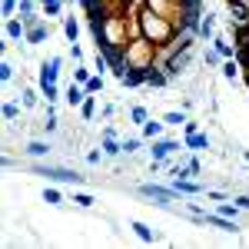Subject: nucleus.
Instances as JSON below:
<instances>
[{
    "label": "nucleus",
    "mask_w": 249,
    "mask_h": 249,
    "mask_svg": "<svg viewBox=\"0 0 249 249\" xmlns=\"http://www.w3.org/2000/svg\"><path fill=\"white\" fill-rule=\"evenodd\" d=\"M196 37H199V40H206V43H210V40L216 37V17H213V14H203V17H199Z\"/></svg>",
    "instance_id": "nucleus-11"
},
{
    "label": "nucleus",
    "mask_w": 249,
    "mask_h": 249,
    "mask_svg": "<svg viewBox=\"0 0 249 249\" xmlns=\"http://www.w3.org/2000/svg\"><path fill=\"white\" fill-rule=\"evenodd\" d=\"M3 40H10V43L27 40V23H23V17H7V23H3Z\"/></svg>",
    "instance_id": "nucleus-5"
},
{
    "label": "nucleus",
    "mask_w": 249,
    "mask_h": 249,
    "mask_svg": "<svg viewBox=\"0 0 249 249\" xmlns=\"http://www.w3.org/2000/svg\"><path fill=\"white\" fill-rule=\"evenodd\" d=\"M47 37H50V23H47V20H40V23H34V27H27V40H23V43L40 47Z\"/></svg>",
    "instance_id": "nucleus-8"
},
{
    "label": "nucleus",
    "mask_w": 249,
    "mask_h": 249,
    "mask_svg": "<svg viewBox=\"0 0 249 249\" xmlns=\"http://www.w3.org/2000/svg\"><path fill=\"white\" fill-rule=\"evenodd\" d=\"M14 77H17V70H14V67H10V63L3 60V63H0V80H3V83H10Z\"/></svg>",
    "instance_id": "nucleus-33"
},
{
    "label": "nucleus",
    "mask_w": 249,
    "mask_h": 249,
    "mask_svg": "<svg viewBox=\"0 0 249 249\" xmlns=\"http://www.w3.org/2000/svg\"><path fill=\"white\" fill-rule=\"evenodd\" d=\"M60 67H63V57H50V60H43L40 63V83H57L60 77Z\"/></svg>",
    "instance_id": "nucleus-7"
},
{
    "label": "nucleus",
    "mask_w": 249,
    "mask_h": 249,
    "mask_svg": "<svg viewBox=\"0 0 249 249\" xmlns=\"http://www.w3.org/2000/svg\"><path fill=\"white\" fill-rule=\"evenodd\" d=\"M34 170H40L43 176H50V179H57V183H80L83 176L73 170H63V166H34Z\"/></svg>",
    "instance_id": "nucleus-6"
},
{
    "label": "nucleus",
    "mask_w": 249,
    "mask_h": 249,
    "mask_svg": "<svg viewBox=\"0 0 249 249\" xmlns=\"http://www.w3.org/2000/svg\"><path fill=\"white\" fill-rule=\"evenodd\" d=\"M183 143H186V150H193V153H199V150H210L213 143H210V136L206 133H183Z\"/></svg>",
    "instance_id": "nucleus-9"
},
{
    "label": "nucleus",
    "mask_w": 249,
    "mask_h": 249,
    "mask_svg": "<svg viewBox=\"0 0 249 249\" xmlns=\"http://www.w3.org/2000/svg\"><path fill=\"white\" fill-rule=\"evenodd\" d=\"M136 17H140V30H143V37L153 40L156 47H160V53H163V50H170V43L179 37V34H183L176 23H170L166 17L153 14L150 7H143V0H140V10H136Z\"/></svg>",
    "instance_id": "nucleus-1"
},
{
    "label": "nucleus",
    "mask_w": 249,
    "mask_h": 249,
    "mask_svg": "<svg viewBox=\"0 0 249 249\" xmlns=\"http://www.w3.org/2000/svg\"><path fill=\"white\" fill-rule=\"evenodd\" d=\"M140 196H150V199H156L160 206H166V203H173V199H176V190H173V186H156V183H143V186H140Z\"/></svg>",
    "instance_id": "nucleus-4"
},
{
    "label": "nucleus",
    "mask_w": 249,
    "mask_h": 249,
    "mask_svg": "<svg viewBox=\"0 0 249 249\" xmlns=\"http://www.w3.org/2000/svg\"><path fill=\"white\" fill-rule=\"evenodd\" d=\"M70 60L73 63H83V47L80 43H70Z\"/></svg>",
    "instance_id": "nucleus-37"
},
{
    "label": "nucleus",
    "mask_w": 249,
    "mask_h": 249,
    "mask_svg": "<svg viewBox=\"0 0 249 249\" xmlns=\"http://www.w3.org/2000/svg\"><path fill=\"white\" fill-rule=\"evenodd\" d=\"M100 150L107 156H120L123 153V140H116V136H100Z\"/></svg>",
    "instance_id": "nucleus-18"
},
{
    "label": "nucleus",
    "mask_w": 249,
    "mask_h": 249,
    "mask_svg": "<svg viewBox=\"0 0 249 249\" xmlns=\"http://www.w3.org/2000/svg\"><path fill=\"white\" fill-rule=\"evenodd\" d=\"M93 113H96V96L90 93L83 100V107H80V116H83V120H93Z\"/></svg>",
    "instance_id": "nucleus-28"
},
{
    "label": "nucleus",
    "mask_w": 249,
    "mask_h": 249,
    "mask_svg": "<svg viewBox=\"0 0 249 249\" xmlns=\"http://www.w3.org/2000/svg\"><path fill=\"white\" fill-rule=\"evenodd\" d=\"M73 203H77L80 210H90V206H93L96 199H93V196H90V193H73Z\"/></svg>",
    "instance_id": "nucleus-32"
},
{
    "label": "nucleus",
    "mask_w": 249,
    "mask_h": 249,
    "mask_svg": "<svg viewBox=\"0 0 249 249\" xmlns=\"http://www.w3.org/2000/svg\"><path fill=\"white\" fill-rule=\"evenodd\" d=\"M40 10H43V17H60L63 0H40Z\"/></svg>",
    "instance_id": "nucleus-22"
},
{
    "label": "nucleus",
    "mask_w": 249,
    "mask_h": 249,
    "mask_svg": "<svg viewBox=\"0 0 249 249\" xmlns=\"http://www.w3.org/2000/svg\"><path fill=\"white\" fill-rule=\"evenodd\" d=\"M113 113H116V107H113V103H107V107L100 110V116H103V120H110V116H113Z\"/></svg>",
    "instance_id": "nucleus-40"
},
{
    "label": "nucleus",
    "mask_w": 249,
    "mask_h": 249,
    "mask_svg": "<svg viewBox=\"0 0 249 249\" xmlns=\"http://www.w3.org/2000/svg\"><path fill=\"white\" fill-rule=\"evenodd\" d=\"M243 156H246V163H249V150H246V153H243Z\"/></svg>",
    "instance_id": "nucleus-42"
},
{
    "label": "nucleus",
    "mask_w": 249,
    "mask_h": 249,
    "mask_svg": "<svg viewBox=\"0 0 249 249\" xmlns=\"http://www.w3.org/2000/svg\"><path fill=\"white\" fill-rule=\"evenodd\" d=\"M63 34H67V40L70 43H77V37H80V23L73 17H63Z\"/></svg>",
    "instance_id": "nucleus-24"
},
{
    "label": "nucleus",
    "mask_w": 249,
    "mask_h": 249,
    "mask_svg": "<svg viewBox=\"0 0 249 249\" xmlns=\"http://www.w3.org/2000/svg\"><path fill=\"white\" fill-rule=\"evenodd\" d=\"M40 93H43L47 103H57V100H60V87H57V83H40Z\"/></svg>",
    "instance_id": "nucleus-25"
},
{
    "label": "nucleus",
    "mask_w": 249,
    "mask_h": 249,
    "mask_svg": "<svg viewBox=\"0 0 249 249\" xmlns=\"http://www.w3.org/2000/svg\"><path fill=\"white\" fill-rule=\"evenodd\" d=\"M170 186L176 190V196H199V193H206L199 183H193V179H170Z\"/></svg>",
    "instance_id": "nucleus-10"
},
{
    "label": "nucleus",
    "mask_w": 249,
    "mask_h": 249,
    "mask_svg": "<svg viewBox=\"0 0 249 249\" xmlns=\"http://www.w3.org/2000/svg\"><path fill=\"white\" fill-rule=\"evenodd\" d=\"M130 120H133L136 126H143V123L150 120V110H146V107H130Z\"/></svg>",
    "instance_id": "nucleus-29"
},
{
    "label": "nucleus",
    "mask_w": 249,
    "mask_h": 249,
    "mask_svg": "<svg viewBox=\"0 0 249 249\" xmlns=\"http://www.w3.org/2000/svg\"><path fill=\"white\" fill-rule=\"evenodd\" d=\"M210 43H213V50H216V53H219L223 60H232V57H236V43H230L226 37H219V34H216Z\"/></svg>",
    "instance_id": "nucleus-15"
},
{
    "label": "nucleus",
    "mask_w": 249,
    "mask_h": 249,
    "mask_svg": "<svg viewBox=\"0 0 249 249\" xmlns=\"http://www.w3.org/2000/svg\"><path fill=\"white\" fill-rule=\"evenodd\" d=\"M146 87H153V90H163V87H170V77H166V70H163V67H153V70L146 73Z\"/></svg>",
    "instance_id": "nucleus-16"
},
{
    "label": "nucleus",
    "mask_w": 249,
    "mask_h": 249,
    "mask_svg": "<svg viewBox=\"0 0 249 249\" xmlns=\"http://www.w3.org/2000/svg\"><path fill=\"white\" fill-rule=\"evenodd\" d=\"M123 63H126V70L150 73L153 67H160V47L146 37H133L126 43V50H123Z\"/></svg>",
    "instance_id": "nucleus-2"
},
{
    "label": "nucleus",
    "mask_w": 249,
    "mask_h": 249,
    "mask_svg": "<svg viewBox=\"0 0 249 249\" xmlns=\"http://www.w3.org/2000/svg\"><path fill=\"white\" fill-rule=\"evenodd\" d=\"M219 53H216V50H203V63H206V67H216V63H219Z\"/></svg>",
    "instance_id": "nucleus-35"
},
{
    "label": "nucleus",
    "mask_w": 249,
    "mask_h": 249,
    "mask_svg": "<svg viewBox=\"0 0 249 249\" xmlns=\"http://www.w3.org/2000/svg\"><path fill=\"white\" fill-rule=\"evenodd\" d=\"M163 123L166 126H186V110H166L163 113Z\"/></svg>",
    "instance_id": "nucleus-20"
},
{
    "label": "nucleus",
    "mask_w": 249,
    "mask_h": 249,
    "mask_svg": "<svg viewBox=\"0 0 249 249\" xmlns=\"http://www.w3.org/2000/svg\"><path fill=\"white\" fill-rule=\"evenodd\" d=\"M40 87L34 90V87H23V93H20V103H23V110H34V107H40Z\"/></svg>",
    "instance_id": "nucleus-19"
},
{
    "label": "nucleus",
    "mask_w": 249,
    "mask_h": 249,
    "mask_svg": "<svg viewBox=\"0 0 249 249\" xmlns=\"http://www.w3.org/2000/svg\"><path fill=\"white\" fill-rule=\"evenodd\" d=\"M20 107H23V103H20ZM20 107L14 103V100H7V103H3V110H0V113H3V120H7V123H14V120L20 116Z\"/></svg>",
    "instance_id": "nucleus-27"
},
{
    "label": "nucleus",
    "mask_w": 249,
    "mask_h": 249,
    "mask_svg": "<svg viewBox=\"0 0 249 249\" xmlns=\"http://www.w3.org/2000/svg\"><path fill=\"white\" fill-rule=\"evenodd\" d=\"M103 150H87V163H90V166H100V160H103Z\"/></svg>",
    "instance_id": "nucleus-36"
},
{
    "label": "nucleus",
    "mask_w": 249,
    "mask_h": 249,
    "mask_svg": "<svg viewBox=\"0 0 249 249\" xmlns=\"http://www.w3.org/2000/svg\"><path fill=\"white\" fill-rule=\"evenodd\" d=\"M63 3H70V0H63Z\"/></svg>",
    "instance_id": "nucleus-43"
},
{
    "label": "nucleus",
    "mask_w": 249,
    "mask_h": 249,
    "mask_svg": "<svg viewBox=\"0 0 249 249\" xmlns=\"http://www.w3.org/2000/svg\"><path fill=\"white\" fill-rule=\"evenodd\" d=\"M206 199H213V203H223V199H230L223 190H206Z\"/></svg>",
    "instance_id": "nucleus-38"
},
{
    "label": "nucleus",
    "mask_w": 249,
    "mask_h": 249,
    "mask_svg": "<svg viewBox=\"0 0 249 249\" xmlns=\"http://www.w3.org/2000/svg\"><path fill=\"white\" fill-rule=\"evenodd\" d=\"M232 203H236L243 213H249V196H232Z\"/></svg>",
    "instance_id": "nucleus-39"
},
{
    "label": "nucleus",
    "mask_w": 249,
    "mask_h": 249,
    "mask_svg": "<svg viewBox=\"0 0 249 249\" xmlns=\"http://www.w3.org/2000/svg\"><path fill=\"white\" fill-rule=\"evenodd\" d=\"M50 150H53V146H50V143H43V140H30V143L23 146V153L30 156V160H47Z\"/></svg>",
    "instance_id": "nucleus-12"
},
{
    "label": "nucleus",
    "mask_w": 249,
    "mask_h": 249,
    "mask_svg": "<svg viewBox=\"0 0 249 249\" xmlns=\"http://www.w3.org/2000/svg\"><path fill=\"white\" fill-rule=\"evenodd\" d=\"M130 230H133V236L140 239V243H156V232L146 226V223H140V219H133L130 223Z\"/></svg>",
    "instance_id": "nucleus-17"
},
{
    "label": "nucleus",
    "mask_w": 249,
    "mask_h": 249,
    "mask_svg": "<svg viewBox=\"0 0 249 249\" xmlns=\"http://www.w3.org/2000/svg\"><path fill=\"white\" fill-rule=\"evenodd\" d=\"M179 150V140H173V136H156V140H150V146H146V153L153 156V160H163L166 166H173L170 156Z\"/></svg>",
    "instance_id": "nucleus-3"
},
{
    "label": "nucleus",
    "mask_w": 249,
    "mask_h": 249,
    "mask_svg": "<svg viewBox=\"0 0 249 249\" xmlns=\"http://www.w3.org/2000/svg\"><path fill=\"white\" fill-rule=\"evenodd\" d=\"M163 130H166L163 116H160V120H153V116H150V120H146V123L140 126V133H143V140H156V136H163Z\"/></svg>",
    "instance_id": "nucleus-14"
},
{
    "label": "nucleus",
    "mask_w": 249,
    "mask_h": 249,
    "mask_svg": "<svg viewBox=\"0 0 249 249\" xmlns=\"http://www.w3.org/2000/svg\"><path fill=\"white\" fill-rule=\"evenodd\" d=\"M239 70H243V67H239V60H236V57L223 63V77H226V80H239Z\"/></svg>",
    "instance_id": "nucleus-26"
},
{
    "label": "nucleus",
    "mask_w": 249,
    "mask_h": 249,
    "mask_svg": "<svg viewBox=\"0 0 249 249\" xmlns=\"http://www.w3.org/2000/svg\"><path fill=\"white\" fill-rule=\"evenodd\" d=\"M83 87H87V93H103V73H93V77L87 80V83H83Z\"/></svg>",
    "instance_id": "nucleus-30"
},
{
    "label": "nucleus",
    "mask_w": 249,
    "mask_h": 249,
    "mask_svg": "<svg viewBox=\"0 0 249 249\" xmlns=\"http://www.w3.org/2000/svg\"><path fill=\"white\" fill-rule=\"evenodd\" d=\"M17 7H20V0H3V17H17Z\"/></svg>",
    "instance_id": "nucleus-34"
},
{
    "label": "nucleus",
    "mask_w": 249,
    "mask_h": 249,
    "mask_svg": "<svg viewBox=\"0 0 249 249\" xmlns=\"http://www.w3.org/2000/svg\"><path fill=\"white\" fill-rule=\"evenodd\" d=\"M143 146H146L143 133H140V136H123V153H140Z\"/></svg>",
    "instance_id": "nucleus-21"
},
{
    "label": "nucleus",
    "mask_w": 249,
    "mask_h": 249,
    "mask_svg": "<svg viewBox=\"0 0 249 249\" xmlns=\"http://www.w3.org/2000/svg\"><path fill=\"white\" fill-rule=\"evenodd\" d=\"M186 166H190V173H193V176H199V173H203V166H199V160H190Z\"/></svg>",
    "instance_id": "nucleus-41"
},
{
    "label": "nucleus",
    "mask_w": 249,
    "mask_h": 249,
    "mask_svg": "<svg viewBox=\"0 0 249 249\" xmlns=\"http://www.w3.org/2000/svg\"><path fill=\"white\" fill-rule=\"evenodd\" d=\"M87 87H83V83H77V80H73V83H70V87H67V96H63V100H67V103H70V107H83V100H87Z\"/></svg>",
    "instance_id": "nucleus-13"
},
{
    "label": "nucleus",
    "mask_w": 249,
    "mask_h": 249,
    "mask_svg": "<svg viewBox=\"0 0 249 249\" xmlns=\"http://www.w3.org/2000/svg\"><path fill=\"white\" fill-rule=\"evenodd\" d=\"M90 77H93V70H90L87 63H77V67H73V80H77V83H87Z\"/></svg>",
    "instance_id": "nucleus-31"
},
{
    "label": "nucleus",
    "mask_w": 249,
    "mask_h": 249,
    "mask_svg": "<svg viewBox=\"0 0 249 249\" xmlns=\"http://www.w3.org/2000/svg\"><path fill=\"white\" fill-rule=\"evenodd\" d=\"M43 203H47V206H63V193H60L57 186H47V190H43Z\"/></svg>",
    "instance_id": "nucleus-23"
}]
</instances>
